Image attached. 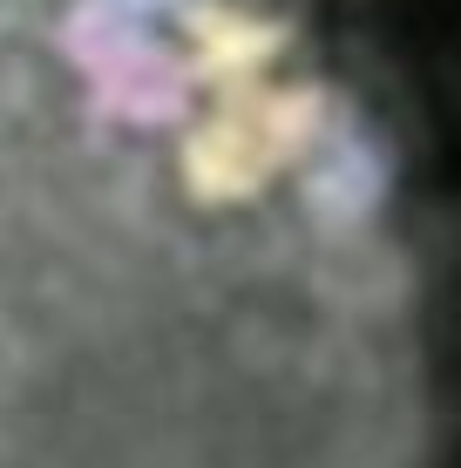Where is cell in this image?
<instances>
[{"instance_id": "6da1fadb", "label": "cell", "mask_w": 461, "mask_h": 468, "mask_svg": "<svg viewBox=\"0 0 461 468\" xmlns=\"http://www.w3.org/2000/svg\"><path fill=\"white\" fill-rule=\"evenodd\" d=\"M0 468H461L407 0H0Z\"/></svg>"}]
</instances>
